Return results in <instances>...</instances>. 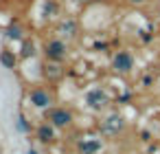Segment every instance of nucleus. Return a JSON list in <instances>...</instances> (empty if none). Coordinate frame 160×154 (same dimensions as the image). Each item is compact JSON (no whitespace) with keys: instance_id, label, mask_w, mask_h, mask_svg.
I'll use <instances>...</instances> for the list:
<instances>
[{"instance_id":"ddd939ff","label":"nucleus","mask_w":160,"mask_h":154,"mask_svg":"<svg viewBox=\"0 0 160 154\" xmlns=\"http://www.w3.org/2000/svg\"><path fill=\"white\" fill-rule=\"evenodd\" d=\"M55 13H57V3H55V0H46V3H44V16L53 18Z\"/></svg>"},{"instance_id":"6e6552de","label":"nucleus","mask_w":160,"mask_h":154,"mask_svg":"<svg viewBox=\"0 0 160 154\" xmlns=\"http://www.w3.org/2000/svg\"><path fill=\"white\" fill-rule=\"evenodd\" d=\"M42 75H44L46 79L55 82V79H59V77L64 75V71H62V66H57V64H44V66H42Z\"/></svg>"},{"instance_id":"a211bd4d","label":"nucleus","mask_w":160,"mask_h":154,"mask_svg":"<svg viewBox=\"0 0 160 154\" xmlns=\"http://www.w3.org/2000/svg\"><path fill=\"white\" fill-rule=\"evenodd\" d=\"M129 3H132V5H142L145 0H129Z\"/></svg>"},{"instance_id":"2eb2a0df","label":"nucleus","mask_w":160,"mask_h":154,"mask_svg":"<svg viewBox=\"0 0 160 154\" xmlns=\"http://www.w3.org/2000/svg\"><path fill=\"white\" fill-rule=\"evenodd\" d=\"M18 128H20L22 132H29V123H27L24 114H20V117H18Z\"/></svg>"},{"instance_id":"1a4fd4ad","label":"nucleus","mask_w":160,"mask_h":154,"mask_svg":"<svg viewBox=\"0 0 160 154\" xmlns=\"http://www.w3.org/2000/svg\"><path fill=\"white\" fill-rule=\"evenodd\" d=\"M16 62H18V57H16L13 51H9V49H2V51H0V64H2L5 68H13Z\"/></svg>"},{"instance_id":"f8f14e48","label":"nucleus","mask_w":160,"mask_h":154,"mask_svg":"<svg viewBox=\"0 0 160 154\" xmlns=\"http://www.w3.org/2000/svg\"><path fill=\"white\" fill-rule=\"evenodd\" d=\"M5 38L7 40H22V29L18 24H9L7 31H5Z\"/></svg>"},{"instance_id":"4468645a","label":"nucleus","mask_w":160,"mask_h":154,"mask_svg":"<svg viewBox=\"0 0 160 154\" xmlns=\"http://www.w3.org/2000/svg\"><path fill=\"white\" fill-rule=\"evenodd\" d=\"M35 51H33V44L31 42H24V46H22V57H29V55H33Z\"/></svg>"},{"instance_id":"423d86ee","label":"nucleus","mask_w":160,"mask_h":154,"mask_svg":"<svg viewBox=\"0 0 160 154\" xmlns=\"http://www.w3.org/2000/svg\"><path fill=\"white\" fill-rule=\"evenodd\" d=\"M121 128H123V119L118 114H112L103 121V132H108V134H116Z\"/></svg>"},{"instance_id":"39448f33","label":"nucleus","mask_w":160,"mask_h":154,"mask_svg":"<svg viewBox=\"0 0 160 154\" xmlns=\"http://www.w3.org/2000/svg\"><path fill=\"white\" fill-rule=\"evenodd\" d=\"M29 101H31L35 108H48V106H51V95H48V90H44V88H33V90L29 93Z\"/></svg>"},{"instance_id":"9d476101","label":"nucleus","mask_w":160,"mask_h":154,"mask_svg":"<svg viewBox=\"0 0 160 154\" xmlns=\"http://www.w3.org/2000/svg\"><path fill=\"white\" fill-rule=\"evenodd\" d=\"M59 33H64V35H75V33H77V22H75L72 18L64 20V22L59 24Z\"/></svg>"},{"instance_id":"dca6fc26","label":"nucleus","mask_w":160,"mask_h":154,"mask_svg":"<svg viewBox=\"0 0 160 154\" xmlns=\"http://www.w3.org/2000/svg\"><path fill=\"white\" fill-rule=\"evenodd\" d=\"M140 40H142V42H149V40H151V35H149V33H145V31H140Z\"/></svg>"},{"instance_id":"20e7f679","label":"nucleus","mask_w":160,"mask_h":154,"mask_svg":"<svg viewBox=\"0 0 160 154\" xmlns=\"http://www.w3.org/2000/svg\"><path fill=\"white\" fill-rule=\"evenodd\" d=\"M108 95H105V90H101V88H90L88 93H86V104L92 108V110H101V108H105L108 106Z\"/></svg>"},{"instance_id":"f03ea898","label":"nucleus","mask_w":160,"mask_h":154,"mask_svg":"<svg viewBox=\"0 0 160 154\" xmlns=\"http://www.w3.org/2000/svg\"><path fill=\"white\" fill-rule=\"evenodd\" d=\"M112 68L116 73H129L134 68V55L129 51H118L114 57H112Z\"/></svg>"},{"instance_id":"f3484780","label":"nucleus","mask_w":160,"mask_h":154,"mask_svg":"<svg viewBox=\"0 0 160 154\" xmlns=\"http://www.w3.org/2000/svg\"><path fill=\"white\" fill-rule=\"evenodd\" d=\"M151 82H153V79H151V77H142V86H149V84H151Z\"/></svg>"},{"instance_id":"7ed1b4c3","label":"nucleus","mask_w":160,"mask_h":154,"mask_svg":"<svg viewBox=\"0 0 160 154\" xmlns=\"http://www.w3.org/2000/svg\"><path fill=\"white\" fill-rule=\"evenodd\" d=\"M46 117H48V121H51L55 128H66V125H70V121H72V112L66 110V108H51Z\"/></svg>"},{"instance_id":"6ab92c4d","label":"nucleus","mask_w":160,"mask_h":154,"mask_svg":"<svg viewBox=\"0 0 160 154\" xmlns=\"http://www.w3.org/2000/svg\"><path fill=\"white\" fill-rule=\"evenodd\" d=\"M27 154H38V152H35V150H29V152H27Z\"/></svg>"},{"instance_id":"f257e3e1","label":"nucleus","mask_w":160,"mask_h":154,"mask_svg":"<svg viewBox=\"0 0 160 154\" xmlns=\"http://www.w3.org/2000/svg\"><path fill=\"white\" fill-rule=\"evenodd\" d=\"M66 51L68 49H66V44L62 40H48L44 44V55H46L48 62H62L66 57Z\"/></svg>"},{"instance_id":"0eeeda50","label":"nucleus","mask_w":160,"mask_h":154,"mask_svg":"<svg viewBox=\"0 0 160 154\" xmlns=\"http://www.w3.org/2000/svg\"><path fill=\"white\" fill-rule=\"evenodd\" d=\"M53 128H55L53 123H42V125L38 128V141H40V143H51L53 136H55Z\"/></svg>"},{"instance_id":"9b49d317","label":"nucleus","mask_w":160,"mask_h":154,"mask_svg":"<svg viewBox=\"0 0 160 154\" xmlns=\"http://www.w3.org/2000/svg\"><path fill=\"white\" fill-rule=\"evenodd\" d=\"M99 150H101L99 141H83L81 143V154H97Z\"/></svg>"}]
</instances>
